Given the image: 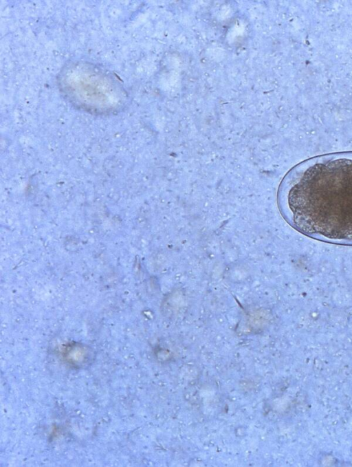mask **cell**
<instances>
[{
	"label": "cell",
	"instance_id": "obj_1",
	"mask_svg": "<svg viewBox=\"0 0 352 467\" xmlns=\"http://www.w3.org/2000/svg\"><path fill=\"white\" fill-rule=\"evenodd\" d=\"M279 209L297 230L352 243V155L319 158L291 169L278 190Z\"/></svg>",
	"mask_w": 352,
	"mask_h": 467
}]
</instances>
